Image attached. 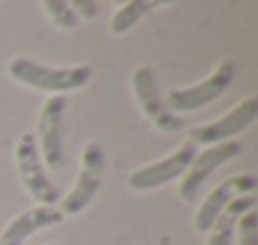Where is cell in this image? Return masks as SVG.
Segmentation results:
<instances>
[{
	"instance_id": "obj_16",
	"label": "cell",
	"mask_w": 258,
	"mask_h": 245,
	"mask_svg": "<svg viewBox=\"0 0 258 245\" xmlns=\"http://www.w3.org/2000/svg\"><path fill=\"white\" fill-rule=\"evenodd\" d=\"M71 11L76 13V18H96L99 16V6L94 0H76V3H71Z\"/></svg>"
},
{
	"instance_id": "obj_4",
	"label": "cell",
	"mask_w": 258,
	"mask_h": 245,
	"mask_svg": "<svg viewBox=\"0 0 258 245\" xmlns=\"http://www.w3.org/2000/svg\"><path fill=\"white\" fill-rule=\"evenodd\" d=\"M101 175H104V149H101V144L89 142L84 147V154H81L79 180L71 187V192L61 200L58 212L66 217V215H79L81 210H86L101 187Z\"/></svg>"
},
{
	"instance_id": "obj_12",
	"label": "cell",
	"mask_w": 258,
	"mask_h": 245,
	"mask_svg": "<svg viewBox=\"0 0 258 245\" xmlns=\"http://www.w3.org/2000/svg\"><path fill=\"white\" fill-rule=\"evenodd\" d=\"M255 207V197L253 195H240L235 200H230L225 205V210L215 217L213 227L208 230L210 237H208V245H230L233 242V235H235V225L238 220Z\"/></svg>"
},
{
	"instance_id": "obj_7",
	"label": "cell",
	"mask_w": 258,
	"mask_h": 245,
	"mask_svg": "<svg viewBox=\"0 0 258 245\" xmlns=\"http://www.w3.org/2000/svg\"><path fill=\"white\" fill-rule=\"evenodd\" d=\"M195 154H198V147L192 142H185L170 157H165L160 162H152L147 167L135 170L132 175L126 177V185L132 187V190H155V187H162V185L182 177L187 172L190 162L195 159Z\"/></svg>"
},
{
	"instance_id": "obj_10",
	"label": "cell",
	"mask_w": 258,
	"mask_h": 245,
	"mask_svg": "<svg viewBox=\"0 0 258 245\" xmlns=\"http://www.w3.org/2000/svg\"><path fill=\"white\" fill-rule=\"evenodd\" d=\"M255 190V177L253 175H233L230 180H225L223 185H218L208 197L205 202L200 205L198 215H195V230L198 232H208L215 222V217L225 210V205L240 195H248Z\"/></svg>"
},
{
	"instance_id": "obj_13",
	"label": "cell",
	"mask_w": 258,
	"mask_h": 245,
	"mask_svg": "<svg viewBox=\"0 0 258 245\" xmlns=\"http://www.w3.org/2000/svg\"><path fill=\"white\" fill-rule=\"evenodd\" d=\"M152 8H157V3H150V0H129V3H124L109 21V31L111 33H126L132 31Z\"/></svg>"
},
{
	"instance_id": "obj_1",
	"label": "cell",
	"mask_w": 258,
	"mask_h": 245,
	"mask_svg": "<svg viewBox=\"0 0 258 245\" xmlns=\"http://www.w3.org/2000/svg\"><path fill=\"white\" fill-rule=\"evenodd\" d=\"M8 73L38 91H51V94H63V91H76L91 81L94 68L89 63L84 66H71V68H51L43 63H36L31 58H13L8 66Z\"/></svg>"
},
{
	"instance_id": "obj_8",
	"label": "cell",
	"mask_w": 258,
	"mask_h": 245,
	"mask_svg": "<svg viewBox=\"0 0 258 245\" xmlns=\"http://www.w3.org/2000/svg\"><path fill=\"white\" fill-rule=\"evenodd\" d=\"M243 152V144L238 139H230V142H220V144H213L208 147L205 152H198L195 159L190 162L187 172L182 175V182H180V197L185 202H192L203 187V182L220 167L225 165L228 159L238 157Z\"/></svg>"
},
{
	"instance_id": "obj_11",
	"label": "cell",
	"mask_w": 258,
	"mask_h": 245,
	"mask_svg": "<svg viewBox=\"0 0 258 245\" xmlns=\"http://www.w3.org/2000/svg\"><path fill=\"white\" fill-rule=\"evenodd\" d=\"M58 222H63V215L56 207L38 205V207L23 210L3 230V235H0V245H23L36 230H43V227H51V225H58Z\"/></svg>"
},
{
	"instance_id": "obj_6",
	"label": "cell",
	"mask_w": 258,
	"mask_h": 245,
	"mask_svg": "<svg viewBox=\"0 0 258 245\" xmlns=\"http://www.w3.org/2000/svg\"><path fill=\"white\" fill-rule=\"evenodd\" d=\"M255 116H258V99L248 96L238 106H233L228 114H223L220 119L210 121V124H203V127H195L190 132L187 142H192L195 147L198 144L213 147V144H220V142H230L235 134H240L245 127L253 124Z\"/></svg>"
},
{
	"instance_id": "obj_2",
	"label": "cell",
	"mask_w": 258,
	"mask_h": 245,
	"mask_svg": "<svg viewBox=\"0 0 258 245\" xmlns=\"http://www.w3.org/2000/svg\"><path fill=\"white\" fill-rule=\"evenodd\" d=\"M16 167L21 172V180L26 185V190L31 192V197L36 202H41L43 207H53L61 197L58 187L48 180L46 170H43V159L38 152V142L36 134H23L16 144Z\"/></svg>"
},
{
	"instance_id": "obj_15",
	"label": "cell",
	"mask_w": 258,
	"mask_h": 245,
	"mask_svg": "<svg viewBox=\"0 0 258 245\" xmlns=\"http://www.w3.org/2000/svg\"><path fill=\"white\" fill-rule=\"evenodd\" d=\"M238 240L240 245H258V212L248 210L238 220Z\"/></svg>"
},
{
	"instance_id": "obj_14",
	"label": "cell",
	"mask_w": 258,
	"mask_h": 245,
	"mask_svg": "<svg viewBox=\"0 0 258 245\" xmlns=\"http://www.w3.org/2000/svg\"><path fill=\"white\" fill-rule=\"evenodd\" d=\"M43 11L48 13L51 23L58 28H76V23H79L76 13L71 11V3H66V0H46Z\"/></svg>"
},
{
	"instance_id": "obj_3",
	"label": "cell",
	"mask_w": 258,
	"mask_h": 245,
	"mask_svg": "<svg viewBox=\"0 0 258 245\" xmlns=\"http://www.w3.org/2000/svg\"><path fill=\"white\" fill-rule=\"evenodd\" d=\"M233 78H235V63L230 58H225L223 63H218V68L205 81H200V84H195L190 89H172L167 94V99H165V106L172 114L203 109V106L218 101V96L228 91V86L233 84Z\"/></svg>"
},
{
	"instance_id": "obj_5",
	"label": "cell",
	"mask_w": 258,
	"mask_h": 245,
	"mask_svg": "<svg viewBox=\"0 0 258 245\" xmlns=\"http://www.w3.org/2000/svg\"><path fill=\"white\" fill-rule=\"evenodd\" d=\"M132 89H135V96L140 101L142 114L152 121L160 132L175 134V132L182 129V119L165 106V99L160 96L157 78H155V73H152L150 66H137L135 68V73H132Z\"/></svg>"
},
{
	"instance_id": "obj_9",
	"label": "cell",
	"mask_w": 258,
	"mask_h": 245,
	"mask_svg": "<svg viewBox=\"0 0 258 245\" xmlns=\"http://www.w3.org/2000/svg\"><path fill=\"white\" fill-rule=\"evenodd\" d=\"M63 109H66V99L63 96H51L43 109H41V119H38V152L43 165H48L51 170H61L63 167V144H61V121H63Z\"/></svg>"
}]
</instances>
